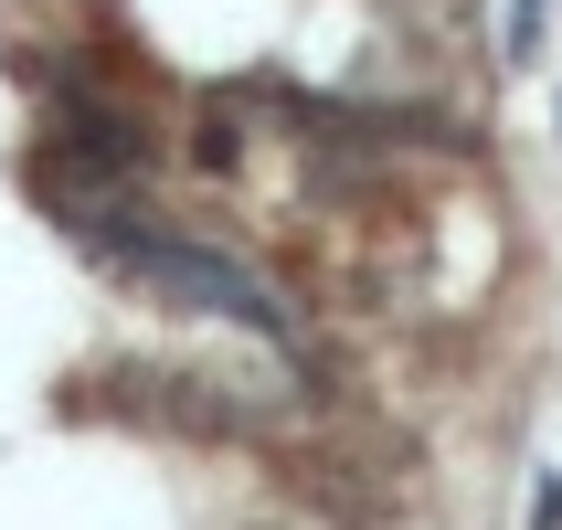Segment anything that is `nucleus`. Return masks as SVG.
<instances>
[{
	"mask_svg": "<svg viewBox=\"0 0 562 530\" xmlns=\"http://www.w3.org/2000/svg\"><path fill=\"white\" fill-rule=\"evenodd\" d=\"M106 266H117L127 286H159V297H181V308H213V318H245V329H266V340H286L297 318L266 297V286L234 266V255H213V245H191V234H170V223H127L117 245H95Z\"/></svg>",
	"mask_w": 562,
	"mask_h": 530,
	"instance_id": "f257e3e1",
	"label": "nucleus"
},
{
	"mask_svg": "<svg viewBox=\"0 0 562 530\" xmlns=\"http://www.w3.org/2000/svg\"><path fill=\"white\" fill-rule=\"evenodd\" d=\"M531 530H562V477H541V488H531Z\"/></svg>",
	"mask_w": 562,
	"mask_h": 530,
	"instance_id": "f03ea898",
	"label": "nucleus"
}]
</instances>
